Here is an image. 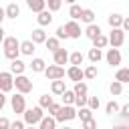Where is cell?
I'll list each match as a JSON object with an SVG mask.
<instances>
[{
    "label": "cell",
    "mask_w": 129,
    "mask_h": 129,
    "mask_svg": "<svg viewBox=\"0 0 129 129\" xmlns=\"http://www.w3.org/2000/svg\"><path fill=\"white\" fill-rule=\"evenodd\" d=\"M58 109H60V103H54V101L46 107V111H48V115H50V117H54V115L58 113Z\"/></svg>",
    "instance_id": "obj_43"
},
{
    "label": "cell",
    "mask_w": 129,
    "mask_h": 129,
    "mask_svg": "<svg viewBox=\"0 0 129 129\" xmlns=\"http://www.w3.org/2000/svg\"><path fill=\"white\" fill-rule=\"evenodd\" d=\"M26 125H24V121H20V119H16V121H10V127L8 129H24Z\"/></svg>",
    "instance_id": "obj_46"
},
{
    "label": "cell",
    "mask_w": 129,
    "mask_h": 129,
    "mask_svg": "<svg viewBox=\"0 0 129 129\" xmlns=\"http://www.w3.org/2000/svg\"><path fill=\"white\" fill-rule=\"evenodd\" d=\"M117 111H119V103H117L115 99H111V101L105 105V113H107V115H113V113H117Z\"/></svg>",
    "instance_id": "obj_37"
},
{
    "label": "cell",
    "mask_w": 129,
    "mask_h": 129,
    "mask_svg": "<svg viewBox=\"0 0 129 129\" xmlns=\"http://www.w3.org/2000/svg\"><path fill=\"white\" fill-rule=\"evenodd\" d=\"M44 4H46V10H50V12H56V10H60V6H62V0H44Z\"/></svg>",
    "instance_id": "obj_36"
},
{
    "label": "cell",
    "mask_w": 129,
    "mask_h": 129,
    "mask_svg": "<svg viewBox=\"0 0 129 129\" xmlns=\"http://www.w3.org/2000/svg\"><path fill=\"white\" fill-rule=\"evenodd\" d=\"M64 2H67V4H75L77 0H64Z\"/></svg>",
    "instance_id": "obj_53"
},
{
    "label": "cell",
    "mask_w": 129,
    "mask_h": 129,
    "mask_svg": "<svg viewBox=\"0 0 129 129\" xmlns=\"http://www.w3.org/2000/svg\"><path fill=\"white\" fill-rule=\"evenodd\" d=\"M103 58L107 60V64H111V67H119L121 64V50L119 48H107V52L103 54Z\"/></svg>",
    "instance_id": "obj_8"
},
{
    "label": "cell",
    "mask_w": 129,
    "mask_h": 129,
    "mask_svg": "<svg viewBox=\"0 0 129 129\" xmlns=\"http://www.w3.org/2000/svg\"><path fill=\"white\" fill-rule=\"evenodd\" d=\"M109 93H111V97H119V95L123 93V83L113 81V83L109 85Z\"/></svg>",
    "instance_id": "obj_31"
},
{
    "label": "cell",
    "mask_w": 129,
    "mask_h": 129,
    "mask_svg": "<svg viewBox=\"0 0 129 129\" xmlns=\"http://www.w3.org/2000/svg\"><path fill=\"white\" fill-rule=\"evenodd\" d=\"M117 113H119V117H121V119H127V117H129V105L119 107V111H117Z\"/></svg>",
    "instance_id": "obj_45"
},
{
    "label": "cell",
    "mask_w": 129,
    "mask_h": 129,
    "mask_svg": "<svg viewBox=\"0 0 129 129\" xmlns=\"http://www.w3.org/2000/svg\"><path fill=\"white\" fill-rule=\"evenodd\" d=\"M4 36H6V34H4V28L0 26V44H2V40H4Z\"/></svg>",
    "instance_id": "obj_50"
},
{
    "label": "cell",
    "mask_w": 129,
    "mask_h": 129,
    "mask_svg": "<svg viewBox=\"0 0 129 129\" xmlns=\"http://www.w3.org/2000/svg\"><path fill=\"white\" fill-rule=\"evenodd\" d=\"M52 60H54V64H58V67L67 64V62H69V50L62 48V46H58V48L52 52Z\"/></svg>",
    "instance_id": "obj_10"
},
{
    "label": "cell",
    "mask_w": 129,
    "mask_h": 129,
    "mask_svg": "<svg viewBox=\"0 0 129 129\" xmlns=\"http://www.w3.org/2000/svg\"><path fill=\"white\" fill-rule=\"evenodd\" d=\"M14 89V75L10 71H0V91L6 95Z\"/></svg>",
    "instance_id": "obj_5"
},
{
    "label": "cell",
    "mask_w": 129,
    "mask_h": 129,
    "mask_svg": "<svg viewBox=\"0 0 129 129\" xmlns=\"http://www.w3.org/2000/svg\"><path fill=\"white\" fill-rule=\"evenodd\" d=\"M56 129H71V127H67V125H62V127H56Z\"/></svg>",
    "instance_id": "obj_54"
},
{
    "label": "cell",
    "mask_w": 129,
    "mask_h": 129,
    "mask_svg": "<svg viewBox=\"0 0 129 129\" xmlns=\"http://www.w3.org/2000/svg\"><path fill=\"white\" fill-rule=\"evenodd\" d=\"M60 99H62L60 105H73V101H75V93H73V89H64L62 95H60Z\"/></svg>",
    "instance_id": "obj_32"
},
{
    "label": "cell",
    "mask_w": 129,
    "mask_h": 129,
    "mask_svg": "<svg viewBox=\"0 0 129 129\" xmlns=\"http://www.w3.org/2000/svg\"><path fill=\"white\" fill-rule=\"evenodd\" d=\"M87 91H89V87H87L85 81H77L75 87H73V93L75 95H87Z\"/></svg>",
    "instance_id": "obj_34"
},
{
    "label": "cell",
    "mask_w": 129,
    "mask_h": 129,
    "mask_svg": "<svg viewBox=\"0 0 129 129\" xmlns=\"http://www.w3.org/2000/svg\"><path fill=\"white\" fill-rule=\"evenodd\" d=\"M2 46H4V48H18V46H20V40H18L16 36H4Z\"/></svg>",
    "instance_id": "obj_29"
},
{
    "label": "cell",
    "mask_w": 129,
    "mask_h": 129,
    "mask_svg": "<svg viewBox=\"0 0 129 129\" xmlns=\"http://www.w3.org/2000/svg\"><path fill=\"white\" fill-rule=\"evenodd\" d=\"M87 97L89 95H75V101H73V105L79 109V107H85L87 105Z\"/></svg>",
    "instance_id": "obj_41"
},
{
    "label": "cell",
    "mask_w": 129,
    "mask_h": 129,
    "mask_svg": "<svg viewBox=\"0 0 129 129\" xmlns=\"http://www.w3.org/2000/svg\"><path fill=\"white\" fill-rule=\"evenodd\" d=\"M42 111H44V109H42V107H38V105H36V107H26V109H24V113H22V115H24V119H22V121H24V125H38V121L44 117V113H42Z\"/></svg>",
    "instance_id": "obj_1"
},
{
    "label": "cell",
    "mask_w": 129,
    "mask_h": 129,
    "mask_svg": "<svg viewBox=\"0 0 129 129\" xmlns=\"http://www.w3.org/2000/svg\"><path fill=\"white\" fill-rule=\"evenodd\" d=\"M10 127V119L8 117H0V129H8Z\"/></svg>",
    "instance_id": "obj_47"
},
{
    "label": "cell",
    "mask_w": 129,
    "mask_h": 129,
    "mask_svg": "<svg viewBox=\"0 0 129 129\" xmlns=\"http://www.w3.org/2000/svg\"><path fill=\"white\" fill-rule=\"evenodd\" d=\"M30 40H32L34 44H42V42L46 40V32H44V28H42V26L34 28V30H32V36H30Z\"/></svg>",
    "instance_id": "obj_16"
},
{
    "label": "cell",
    "mask_w": 129,
    "mask_h": 129,
    "mask_svg": "<svg viewBox=\"0 0 129 129\" xmlns=\"http://www.w3.org/2000/svg\"><path fill=\"white\" fill-rule=\"evenodd\" d=\"M50 103H52V97H48L46 93L38 97V107H42V109H46V107H48Z\"/></svg>",
    "instance_id": "obj_40"
},
{
    "label": "cell",
    "mask_w": 129,
    "mask_h": 129,
    "mask_svg": "<svg viewBox=\"0 0 129 129\" xmlns=\"http://www.w3.org/2000/svg\"><path fill=\"white\" fill-rule=\"evenodd\" d=\"M26 67H28V64H26L24 60H20V58L10 60V73H12V75H24Z\"/></svg>",
    "instance_id": "obj_15"
},
{
    "label": "cell",
    "mask_w": 129,
    "mask_h": 129,
    "mask_svg": "<svg viewBox=\"0 0 129 129\" xmlns=\"http://www.w3.org/2000/svg\"><path fill=\"white\" fill-rule=\"evenodd\" d=\"M52 18H54V16H52V12L44 8V10H40V12L36 14V24L44 28V26H48V24L52 22Z\"/></svg>",
    "instance_id": "obj_11"
},
{
    "label": "cell",
    "mask_w": 129,
    "mask_h": 129,
    "mask_svg": "<svg viewBox=\"0 0 129 129\" xmlns=\"http://www.w3.org/2000/svg\"><path fill=\"white\" fill-rule=\"evenodd\" d=\"M26 6L32 10V12H40V10H44L46 8V4H44V0H26Z\"/></svg>",
    "instance_id": "obj_26"
},
{
    "label": "cell",
    "mask_w": 129,
    "mask_h": 129,
    "mask_svg": "<svg viewBox=\"0 0 129 129\" xmlns=\"http://www.w3.org/2000/svg\"><path fill=\"white\" fill-rule=\"evenodd\" d=\"M4 105H6V95H4L2 91H0V111L4 109Z\"/></svg>",
    "instance_id": "obj_48"
},
{
    "label": "cell",
    "mask_w": 129,
    "mask_h": 129,
    "mask_svg": "<svg viewBox=\"0 0 129 129\" xmlns=\"http://www.w3.org/2000/svg\"><path fill=\"white\" fill-rule=\"evenodd\" d=\"M85 62V54L81 50H75V52H69V64H75V67H81Z\"/></svg>",
    "instance_id": "obj_18"
},
{
    "label": "cell",
    "mask_w": 129,
    "mask_h": 129,
    "mask_svg": "<svg viewBox=\"0 0 129 129\" xmlns=\"http://www.w3.org/2000/svg\"><path fill=\"white\" fill-rule=\"evenodd\" d=\"M24 129H38V127H36V125H26Z\"/></svg>",
    "instance_id": "obj_52"
},
{
    "label": "cell",
    "mask_w": 129,
    "mask_h": 129,
    "mask_svg": "<svg viewBox=\"0 0 129 129\" xmlns=\"http://www.w3.org/2000/svg\"><path fill=\"white\" fill-rule=\"evenodd\" d=\"M81 12H83V8L75 2V4H71V8H69V16H71V20H79L81 18Z\"/></svg>",
    "instance_id": "obj_33"
},
{
    "label": "cell",
    "mask_w": 129,
    "mask_h": 129,
    "mask_svg": "<svg viewBox=\"0 0 129 129\" xmlns=\"http://www.w3.org/2000/svg\"><path fill=\"white\" fill-rule=\"evenodd\" d=\"M64 75L71 79V81H85V77H83V67H75V64H71L67 71H64Z\"/></svg>",
    "instance_id": "obj_12"
},
{
    "label": "cell",
    "mask_w": 129,
    "mask_h": 129,
    "mask_svg": "<svg viewBox=\"0 0 129 129\" xmlns=\"http://www.w3.org/2000/svg\"><path fill=\"white\" fill-rule=\"evenodd\" d=\"M81 129H97V121L91 117V119H85L81 121Z\"/></svg>",
    "instance_id": "obj_42"
},
{
    "label": "cell",
    "mask_w": 129,
    "mask_h": 129,
    "mask_svg": "<svg viewBox=\"0 0 129 129\" xmlns=\"http://www.w3.org/2000/svg\"><path fill=\"white\" fill-rule=\"evenodd\" d=\"M97 34H101V26H99V24H95V22H93V24H87V28H85V36L93 40Z\"/></svg>",
    "instance_id": "obj_22"
},
{
    "label": "cell",
    "mask_w": 129,
    "mask_h": 129,
    "mask_svg": "<svg viewBox=\"0 0 129 129\" xmlns=\"http://www.w3.org/2000/svg\"><path fill=\"white\" fill-rule=\"evenodd\" d=\"M38 129H56V121H54V117H50V115H44L40 121H38V125H36Z\"/></svg>",
    "instance_id": "obj_17"
},
{
    "label": "cell",
    "mask_w": 129,
    "mask_h": 129,
    "mask_svg": "<svg viewBox=\"0 0 129 129\" xmlns=\"http://www.w3.org/2000/svg\"><path fill=\"white\" fill-rule=\"evenodd\" d=\"M54 36H56L58 40H62V38L67 40V38H69V34H67V30H64V26H62V24H60V26L56 28V34H54Z\"/></svg>",
    "instance_id": "obj_44"
},
{
    "label": "cell",
    "mask_w": 129,
    "mask_h": 129,
    "mask_svg": "<svg viewBox=\"0 0 129 129\" xmlns=\"http://www.w3.org/2000/svg\"><path fill=\"white\" fill-rule=\"evenodd\" d=\"M4 56H6L8 60H14V58L20 56V50H18V48H4Z\"/></svg>",
    "instance_id": "obj_39"
},
{
    "label": "cell",
    "mask_w": 129,
    "mask_h": 129,
    "mask_svg": "<svg viewBox=\"0 0 129 129\" xmlns=\"http://www.w3.org/2000/svg\"><path fill=\"white\" fill-rule=\"evenodd\" d=\"M62 26H64L69 38H81L83 32H81V24H79V20H69V22H64Z\"/></svg>",
    "instance_id": "obj_9"
},
{
    "label": "cell",
    "mask_w": 129,
    "mask_h": 129,
    "mask_svg": "<svg viewBox=\"0 0 129 129\" xmlns=\"http://www.w3.org/2000/svg\"><path fill=\"white\" fill-rule=\"evenodd\" d=\"M115 81H119V83H129V69L127 67H121V69H117V73H115Z\"/></svg>",
    "instance_id": "obj_25"
},
{
    "label": "cell",
    "mask_w": 129,
    "mask_h": 129,
    "mask_svg": "<svg viewBox=\"0 0 129 129\" xmlns=\"http://www.w3.org/2000/svg\"><path fill=\"white\" fill-rule=\"evenodd\" d=\"M32 81L26 77V75H14V89H16V93H20V95H28L30 91H32Z\"/></svg>",
    "instance_id": "obj_3"
},
{
    "label": "cell",
    "mask_w": 129,
    "mask_h": 129,
    "mask_svg": "<svg viewBox=\"0 0 129 129\" xmlns=\"http://www.w3.org/2000/svg\"><path fill=\"white\" fill-rule=\"evenodd\" d=\"M28 67L32 69V73H42V71H44V67H46V62H44V58L36 56V58H32V62H30Z\"/></svg>",
    "instance_id": "obj_23"
},
{
    "label": "cell",
    "mask_w": 129,
    "mask_h": 129,
    "mask_svg": "<svg viewBox=\"0 0 129 129\" xmlns=\"http://www.w3.org/2000/svg\"><path fill=\"white\" fill-rule=\"evenodd\" d=\"M97 75H99L97 64H89V67H85V69H83V77H85V79H89V81L97 79Z\"/></svg>",
    "instance_id": "obj_24"
},
{
    "label": "cell",
    "mask_w": 129,
    "mask_h": 129,
    "mask_svg": "<svg viewBox=\"0 0 129 129\" xmlns=\"http://www.w3.org/2000/svg\"><path fill=\"white\" fill-rule=\"evenodd\" d=\"M107 44H109V42H107V36H105L103 32H101V34H97V36L93 38V46H95V48H101V50H103Z\"/></svg>",
    "instance_id": "obj_30"
},
{
    "label": "cell",
    "mask_w": 129,
    "mask_h": 129,
    "mask_svg": "<svg viewBox=\"0 0 129 129\" xmlns=\"http://www.w3.org/2000/svg\"><path fill=\"white\" fill-rule=\"evenodd\" d=\"M123 18H125V16H121V14H109V16H107V24H109L111 28H121Z\"/></svg>",
    "instance_id": "obj_21"
},
{
    "label": "cell",
    "mask_w": 129,
    "mask_h": 129,
    "mask_svg": "<svg viewBox=\"0 0 129 129\" xmlns=\"http://www.w3.org/2000/svg\"><path fill=\"white\" fill-rule=\"evenodd\" d=\"M42 44H44V46H46V48H48L50 52H54V50H56V48L60 46V40H58L56 36H46V40H44Z\"/></svg>",
    "instance_id": "obj_27"
},
{
    "label": "cell",
    "mask_w": 129,
    "mask_h": 129,
    "mask_svg": "<svg viewBox=\"0 0 129 129\" xmlns=\"http://www.w3.org/2000/svg\"><path fill=\"white\" fill-rule=\"evenodd\" d=\"M10 109H12L16 115H18V113H24V109H26V97L20 95V93L12 95V97H10Z\"/></svg>",
    "instance_id": "obj_7"
},
{
    "label": "cell",
    "mask_w": 129,
    "mask_h": 129,
    "mask_svg": "<svg viewBox=\"0 0 129 129\" xmlns=\"http://www.w3.org/2000/svg\"><path fill=\"white\" fill-rule=\"evenodd\" d=\"M107 42L111 44V48H121L123 42H125V32L121 28H111V32L107 36Z\"/></svg>",
    "instance_id": "obj_4"
},
{
    "label": "cell",
    "mask_w": 129,
    "mask_h": 129,
    "mask_svg": "<svg viewBox=\"0 0 129 129\" xmlns=\"http://www.w3.org/2000/svg\"><path fill=\"white\" fill-rule=\"evenodd\" d=\"M4 16L10 18V20H16V18L20 16V6H18L16 2H10V4L4 8Z\"/></svg>",
    "instance_id": "obj_14"
},
{
    "label": "cell",
    "mask_w": 129,
    "mask_h": 129,
    "mask_svg": "<svg viewBox=\"0 0 129 129\" xmlns=\"http://www.w3.org/2000/svg\"><path fill=\"white\" fill-rule=\"evenodd\" d=\"M113 129H129L127 125H117V127H113Z\"/></svg>",
    "instance_id": "obj_51"
},
{
    "label": "cell",
    "mask_w": 129,
    "mask_h": 129,
    "mask_svg": "<svg viewBox=\"0 0 129 129\" xmlns=\"http://www.w3.org/2000/svg\"><path fill=\"white\" fill-rule=\"evenodd\" d=\"M87 107H89L91 111H97V109L101 107V101H99V97H87Z\"/></svg>",
    "instance_id": "obj_38"
},
{
    "label": "cell",
    "mask_w": 129,
    "mask_h": 129,
    "mask_svg": "<svg viewBox=\"0 0 129 129\" xmlns=\"http://www.w3.org/2000/svg\"><path fill=\"white\" fill-rule=\"evenodd\" d=\"M67 89V85H64V81L62 79H56V81H50V93L52 95H62V91Z\"/></svg>",
    "instance_id": "obj_19"
},
{
    "label": "cell",
    "mask_w": 129,
    "mask_h": 129,
    "mask_svg": "<svg viewBox=\"0 0 129 129\" xmlns=\"http://www.w3.org/2000/svg\"><path fill=\"white\" fill-rule=\"evenodd\" d=\"M87 56H89L91 64H97V62H99V60L103 58V50H101V48H95V46H93V48L89 50V54H87Z\"/></svg>",
    "instance_id": "obj_28"
},
{
    "label": "cell",
    "mask_w": 129,
    "mask_h": 129,
    "mask_svg": "<svg viewBox=\"0 0 129 129\" xmlns=\"http://www.w3.org/2000/svg\"><path fill=\"white\" fill-rule=\"evenodd\" d=\"M95 10H91V8H83V12H81V22H85V24H93L95 22Z\"/></svg>",
    "instance_id": "obj_20"
},
{
    "label": "cell",
    "mask_w": 129,
    "mask_h": 129,
    "mask_svg": "<svg viewBox=\"0 0 129 129\" xmlns=\"http://www.w3.org/2000/svg\"><path fill=\"white\" fill-rule=\"evenodd\" d=\"M18 50H20V54H24V56H32V54H34V50H36V44L28 38V40H22V42H20Z\"/></svg>",
    "instance_id": "obj_13"
},
{
    "label": "cell",
    "mask_w": 129,
    "mask_h": 129,
    "mask_svg": "<svg viewBox=\"0 0 129 129\" xmlns=\"http://www.w3.org/2000/svg\"><path fill=\"white\" fill-rule=\"evenodd\" d=\"M4 18H6V16H4V8H0V26H2V22H4Z\"/></svg>",
    "instance_id": "obj_49"
},
{
    "label": "cell",
    "mask_w": 129,
    "mask_h": 129,
    "mask_svg": "<svg viewBox=\"0 0 129 129\" xmlns=\"http://www.w3.org/2000/svg\"><path fill=\"white\" fill-rule=\"evenodd\" d=\"M42 73H44V77H46L48 81L64 79V67H58V64H46Z\"/></svg>",
    "instance_id": "obj_6"
},
{
    "label": "cell",
    "mask_w": 129,
    "mask_h": 129,
    "mask_svg": "<svg viewBox=\"0 0 129 129\" xmlns=\"http://www.w3.org/2000/svg\"><path fill=\"white\" fill-rule=\"evenodd\" d=\"M77 117H79L81 121H85V119H91V117H93V111H91L87 105H85V107H79V109H77Z\"/></svg>",
    "instance_id": "obj_35"
},
{
    "label": "cell",
    "mask_w": 129,
    "mask_h": 129,
    "mask_svg": "<svg viewBox=\"0 0 129 129\" xmlns=\"http://www.w3.org/2000/svg\"><path fill=\"white\" fill-rule=\"evenodd\" d=\"M77 119V109L75 105H60L58 113L54 115V121L56 123H67V121H73Z\"/></svg>",
    "instance_id": "obj_2"
}]
</instances>
